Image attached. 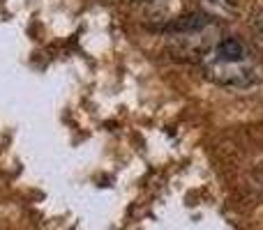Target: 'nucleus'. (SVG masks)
<instances>
[{"label": "nucleus", "instance_id": "obj_1", "mask_svg": "<svg viewBox=\"0 0 263 230\" xmlns=\"http://www.w3.org/2000/svg\"><path fill=\"white\" fill-rule=\"evenodd\" d=\"M203 72L208 74L210 81L224 88H252L259 83V69L254 65L247 62H224V60L210 58L205 55L203 60Z\"/></svg>", "mask_w": 263, "mask_h": 230}, {"label": "nucleus", "instance_id": "obj_2", "mask_svg": "<svg viewBox=\"0 0 263 230\" xmlns=\"http://www.w3.org/2000/svg\"><path fill=\"white\" fill-rule=\"evenodd\" d=\"M210 58H217V60H224V62H247L250 60V49L242 39L238 37H224L219 39L213 49L208 51Z\"/></svg>", "mask_w": 263, "mask_h": 230}, {"label": "nucleus", "instance_id": "obj_3", "mask_svg": "<svg viewBox=\"0 0 263 230\" xmlns=\"http://www.w3.org/2000/svg\"><path fill=\"white\" fill-rule=\"evenodd\" d=\"M213 23V16L205 12H190L178 16L176 21H171L166 26V30L176 32V35H194V32H201L203 28H208Z\"/></svg>", "mask_w": 263, "mask_h": 230}, {"label": "nucleus", "instance_id": "obj_4", "mask_svg": "<svg viewBox=\"0 0 263 230\" xmlns=\"http://www.w3.org/2000/svg\"><path fill=\"white\" fill-rule=\"evenodd\" d=\"M252 30L259 35V39L263 37V9H259V12L252 16Z\"/></svg>", "mask_w": 263, "mask_h": 230}, {"label": "nucleus", "instance_id": "obj_5", "mask_svg": "<svg viewBox=\"0 0 263 230\" xmlns=\"http://www.w3.org/2000/svg\"><path fill=\"white\" fill-rule=\"evenodd\" d=\"M143 3H153V0H143Z\"/></svg>", "mask_w": 263, "mask_h": 230}, {"label": "nucleus", "instance_id": "obj_6", "mask_svg": "<svg viewBox=\"0 0 263 230\" xmlns=\"http://www.w3.org/2000/svg\"><path fill=\"white\" fill-rule=\"evenodd\" d=\"M261 46H263V37H261Z\"/></svg>", "mask_w": 263, "mask_h": 230}]
</instances>
